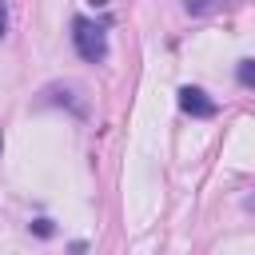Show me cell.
<instances>
[{"mask_svg": "<svg viewBox=\"0 0 255 255\" xmlns=\"http://www.w3.org/2000/svg\"><path fill=\"white\" fill-rule=\"evenodd\" d=\"M72 44H76L80 60H88V64H100L108 56V32H104V24H96L88 16L72 20Z\"/></svg>", "mask_w": 255, "mask_h": 255, "instance_id": "1", "label": "cell"}, {"mask_svg": "<svg viewBox=\"0 0 255 255\" xmlns=\"http://www.w3.org/2000/svg\"><path fill=\"white\" fill-rule=\"evenodd\" d=\"M179 108L187 112V116H199V120H211L215 116V100H207V92H199V88H179Z\"/></svg>", "mask_w": 255, "mask_h": 255, "instance_id": "2", "label": "cell"}, {"mask_svg": "<svg viewBox=\"0 0 255 255\" xmlns=\"http://www.w3.org/2000/svg\"><path fill=\"white\" fill-rule=\"evenodd\" d=\"M179 4H183V12H191V16H203V12L219 8L223 0H179Z\"/></svg>", "mask_w": 255, "mask_h": 255, "instance_id": "3", "label": "cell"}, {"mask_svg": "<svg viewBox=\"0 0 255 255\" xmlns=\"http://www.w3.org/2000/svg\"><path fill=\"white\" fill-rule=\"evenodd\" d=\"M239 84L255 88V60H243V64H239Z\"/></svg>", "mask_w": 255, "mask_h": 255, "instance_id": "4", "label": "cell"}, {"mask_svg": "<svg viewBox=\"0 0 255 255\" xmlns=\"http://www.w3.org/2000/svg\"><path fill=\"white\" fill-rule=\"evenodd\" d=\"M32 231H36V235H44V239H48V235H52V231H56V227H52V219H36V223H32Z\"/></svg>", "mask_w": 255, "mask_h": 255, "instance_id": "5", "label": "cell"}, {"mask_svg": "<svg viewBox=\"0 0 255 255\" xmlns=\"http://www.w3.org/2000/svg\"><path fill=\"white\" fill-rule=\"evenodd\" d=\"M4 32H8V8H4V0H0V40H4Z\"/></svg>", "mask_w": 255, "mask_h": 255, "instance_id": "6", "label": "cell"}, {"mask_svg": "<svg viewBox=\"0 0 255 255\" xmlns=\"http://www.w3.org/2000/svg\"><path fill=\"white\" fill-rule=\"evenodd\" d=\"M0 147H4V143H0Z\"/></svg>", "mask_w": 255, "mask_h": 255, "instance_id": "7", "label": "cell"}]
</instances>
